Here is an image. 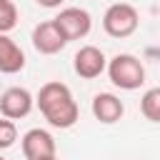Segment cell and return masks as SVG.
Instances as JSON below:
<instances>
[{
	"mask_svg": "<svg viewBox=\"0 0 160 160\" xmlns=\"http://www.w3.org/2000/svg\"><path fill=\"white\" fill-rule=\"evenodd\" d=\"M105 68H108V58H105V52H102L100 48H95V45H82V48L75 52V58H72V70H75L82 80H95V78H100V75L105 72Z\"/></svg>",
	"mask_w": 160,
	"mask_h": 160,
	"instance_id": "7",
	"label": "cell"
},
{
	"mask_svg": "<svg viewBox=\"0 0 160 160\" xmlns=\"http://www.w3.org/2000/svg\"><path fill=\"white\" fill-rule=\"evenodd\" d=\"M32 48L40 52V55H55V52H60L65 45H68V40H65V35H62V30L58 28V22L55 20H42V22H38L35 28H32Z\"/></svg>",
	"mask_w": 160,
	"mask_h": 160,
	"instance_id": "6",
	"label": "cell"
},
{
	"mask_svg": "<svg viewBox=\"0 0 160 160\" xmlns=\"http://www.w3.org/2000/svg\"><path fill=\"white\" fill-rule=\"evenodd\" d=\"M18 25V8L12 0H0V35H8Z\"/></svg>",
	"mask_w": 160,
	"mask_h": 160,
	"instance_id": "12",
	"label": "cell"
},
{
	"mask_svg": "<svg viewBox=\"0 0 160 160\" xmlns=\"http://www.w3.org/2000/svg\"><path fill=\"white\" fill-rule=\"evenodd\" d=\"M35 105L40 108L42 118L52 125V128H60V130H68L78 122L80 118V108L70 92V88L60 80H50L40 88L38 98H35Z\"/></svg>",
	"mask_w": 160,
	"mask_h": 160,
	"instance_id": "1",
	"label": "cell"
},
{
	"mask_svg": "<svg viewBox=\"0 0 160 160\" xmlns=\"http://www.w3.org/2000/svg\"><path fill=\"white\" fill-rule=\"evenodd\" d=\"M140 112L145 115V120L160 122V88L145 90V95L140 98Z\"/></svg>",
	"mask_w": 160,
	"mask_h": 160,
	"instance_id": "11",
	"label": "cell"
},
{
	"mask_svg": "<svg viewBox=\"0 0 160 160\" xmlns=\"http://www.w3.org/2000/svg\"><path fill=\"white\" fill-rule=\"evenodd\" d=\"M0 160H5V158H2V155H0Z\"/></svg>",
	"mask_w": 160,
	"mask_h": 160,
	"instance_id": "16",
	"label": "cell"
},
{
	"mask_svg": "<svg viewBox=\"0 0 160 160\" xmlns=\"http://www.w3.org/2000/svg\"><path fill=\"white\" fill-rule=\"evenodd\" d=\"M15 140H18V128H15V122L8 120V118H0V150L12 148Z\"/></svg>",
	"mask_w": 160,
	"mask_h": 160,
	"instance_id": "13",
	"label": "cell"
},
{
	"mask_svg": "<svg viewBox=\"0 0 160 160\" xmlns=\"http://www.w3.org/2000/svg\"><path fill=\"white\" fill-rule=\"evenodd\" d=\"M35 108V98L30 90L15 85V88H8L2 95H0V115L8 118V120H20V118H28Z\"/></svg>",
	"mask_w": 160,
	"mask_h": 160,
	"instance_id": "5",
	"label": "cell"
},
{
	"mask_svg": "<svg viewBox=\"0 0 160 160\" xmlns=\"http://www.w3.org/2000/svg\"><path fill=\"white\" fill-rule=\"evenodd\" d=\"M40 8H60L62 5V0H35Z\"/></svg>",
	"mask_w": 160,
	"mask_h": 160,
	"instance_id": "14",
	"label": "cell"
},
{
	"mask_svg": "<svg viewBox=\"0 0 160 160\" xmlns=\"http://www.w3.org/2000/svg\"><path fill=\"white\" fill-rule=\"evenodd\" d=\"M140 25V15L130 2H112L102 15V30L110 38H130Z\"/></svg>",
	"mask_w": 160,
	"mask_h": 160,
	"instance_id": "3",
	"label": "cell"
},
{
	"mask_svg": "<svg viewBox=\"0 0 160 160\" xmlns=\"http://www.w3.org/2000/svg\"><path fill=\"white\" fill-rule=\"evenodd\" d=\"M90 110H92L95 120H100L102 125H112V122H118V120L122 118L125 105H122V100H120L118 95H112V92H98V95L92 98Z\"/></svg>",
	"mask_w": 160,
	"mask_h": 160,
	"instance_id": "9",
	"label": "cell"
},
{
	"mask_svg": "<svg viewBox=\"0 0 160 160\" xmlns=\"http://www.w3.org/2000/svg\"><path fill=\"white\" fill-rule=\"evenodd\" d=\"M20 148L25 160H45V158H55V138L42 130V128H32L20 138Z\"/></svg>",
	"mask_w": 160,
	"mask_h": 160,
	"instance_id": "8",
	"label": "cell"
},
{
	"mask_svg": "<svg viewBox=\"0 0 160 160\" xmlns=\"http://www.w3.org/2000/svg\"><path fill=\"white\" fill-rule=\"evenodd\" d=\"M22 68H25V52H22V48L10 35H0V72L2 75H15Z\"/></svg>",
	"mask_w": 160,
	"mask_h": 160,
	"instance_id": "10",
	"label": "cell"
},
{
	"mask_svg": "<svg viewBox=\"0 0 160 160\" xmlns=\"http://www.w3.org/2000/svg\"><path fill=\"white\" fill-rule=\"evenodd\" d=\"M52 20L58 22V28L62 30L68 42L70 40H82L92 30V18H90V12L85 8H75V5L72 8H62Z\"/></svg>",
	"mask_w": 160,
	"mask_h": 160,
	"instance_id": "4",
	"label": "cell"
},
{
	"mask_svg": "<svg viewBox=\"0 0 160 160\" xmlns=\"http://www.w3.org/2000/svg\"><path fill=\"white\" fill-rule=\"evenodd\" d=\"M108 78L120 90H138L145 82V68L142 62L130 52H118L112 60H108Z\"/></svg>",
	"mask_w": 160,
	"mask_h": 160,
	"instance_id": "2",
	"label": "cell"
},
{
	"mask_svg": "<svg viewBox=\"0 0 160 160\" xmlns=\"http://www.w3.org/2000/svg\"><path fill=\"white\" fill-rule=\"evenodd\" d=\"M45 160H58V158H45Z\"/></svg>",
	"mask_w": 160,
	"mask_h": 160,
	"instance_id": "15",
	"label": "cell"
}]
</instances>
